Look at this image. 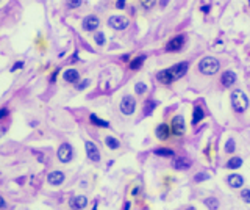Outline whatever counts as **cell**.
<instances>
[{
	"label": "cell",
	"mask_w": 250,
	"mask_h": 210,
	"mask_svg": "<svg viewBox=\"0 0 250 210\" xmlns=\"http://www.w3.org/2000/svg\"><path fill=\"white\" fill-rule=\"evenodd\" d=\"M89 83H91L89 80H84V82H81V83H78V85H77V89H80V91H81V89L88 88V86H89Z\"/></svg>",
	"instance_id": "d6a6232c"
},
{
	"label": "cell",
	"mask_w": 250,
	"mask_h": 210,
	"mask_svg": "<svg viewBox=\"0 0 250 210\" xmlns=\"http://www.w3.org/2000/svg\"><path fill=\"white\" fill-rule=\"evenodd\" d=\"M188 68H189V63L188 61H181V63H177L174 64L172 68L169 69H163L156 74V78L158 82H161L163 85H169L178 78H181L186 72H188Z\"/></svg>",
	"instance_id": "6da1fadb"
},
{
	"label": "cell",
	"mask_w": 250,
	"mask_h": 210,
	"mask_svg": "<svg viewBox=\"0 0 250 210\" xmlns=\"http://www.w3.org/2000/svg\"><path fill=\"white\" fill-rule=\"evenodd\" d=\"M202 11H203V13H208V11H209V7H203Z\"/></svg>",
	"instance_id": "f35d334b"
},
{
	"label": "cell",
	"mask_w": 250,
	"mask_h": 210,
	"mask_svg": "<svg viewBox=\"0 0 250 210\" xmlns=\"http://www.w3.org/2000/svg\"><path fill=\"white\" fill-rule=\"evenodd\" d=\"M141 2V5L146 8V10H150V8H153V5L156 3V0H139Z\"/></svg>",
	"instance_id": "f1b7e54d"
},
{
	"label": "cell",
	"mask_w": 250,
	"mask_h": 210,
	"mask_svg": "<svg viewBox=\"0 0 250 210\" xmlns=\"http://www.w3.org/2000/svg\"><path fill=\"white\" fill-rule=\"evenodd\" d=\"M67 3H69V8L75 10V8H78L83 3V0H67Z\"/></svg>",
	"instance_id": "4dcf8cb0"
},
{
	"label": "cell",
	"mask_w": 250,
	"mask_h": 210,
	"mask_svg": "<svg viewBox=\"0 0 250 210\" xmlns=\"http://www.w3.org/2000/svg\"><path fill=\"white\" fill-rule=\"evenodd\" d=\"M171 132H172L175 137H181V135L185 133V119H183V116H175V118L172 119Z\"/></svg>",
	"instance_id": "8992f818"
},
{
	"label": "cell",
	"mask_w": 250,
	"mask_h": 210,
	"mask_svg": "<svg viewBox=\"0 0 250 210\" xmlns=\"http://www.w3.org/2000/svg\"><path fill=\"white\" fill-rule=\"evenodd\" d=\"M205 113L200 107H194V113H192V126H197L202 119H203Z\"/></svg>",
	"instance_id": "d6986e66"
},
{
	"label": "cell",
	"mask_w": 250,
	"mask_h": 210,
	"mask_svg": "<svg viewBox=\"0 0 250 210\" xmlns=\"http://www.w3.org/2000/svg\"><path fill=\"white\" fill-rule=\"evenodd\" d=\"M144 61H146V55H139V57L133 58L132 63H130V69H139Z\"/></svg>",
	"instance_id": "44dd1931"
},
{
	"label": "cell",
	"mask_w": 250,
	"mask_h": 210,
	"mask_svg": "<svg viewBox=\"0 0 250 210\" xmlns=\"http://www.w3.org/2000/svg\"><path fill=\"white\" fill-rule=\"evenodd\" d=\"M123 208H125V210H128V208H130V202L125 204V205H123Z\"/></svg>",
	"instance_id": "ab89813d"
},
{
	"label": "cell",
	"mask_w": 250,
	"mask_h": 210,
	"mask_svg": "<svg viewBox=\"0 0 250 210\" xmlns=\"http://www.w3.org/2000/svg\"><path fill=\"white\" fill-rule=\"evenodd\" d=\"M64 80L66 82H69V83H77L78 80H80V74H78V71L77 69H67L66 72H64Z\"/></svg>",
	"instance_id": "2e32d148"
},
{
	"label": "cell",
	"mask_w": 250,
	"mask_h": 210,
	"mask_svg": "<svg viewBox=\"0 0 250 210\" xmlns=\"http://www.w3.org/2000/svg\"><path fill=\"white\" fill-rule=\"evenodd\" d=\"M24 68V61H17L13 68H11V72H14V71H17V69H22Z\"/></svg>",
	"instance_id": "836d02e7"
},
{
	"label": "cell",
	"mask_w": 250,
	"mask_h": 210,
	"mask_svg": "<svg viewBox=\"0 0 250 210\" xmlns=\"http://www.w3.org/2000/svg\"><path fill=\"white\" fill-rule=\"evenodd\" d=\"M234 82H236V74L233 71H225L222 74V77H220V83L225 88H230L231 85H234Z\"/></svg>",
	"instance_id": "8fae6325"
},
{
	"label": "cell",
	"mask_w": 250,
	"mask_h": 210,
	"mask_svg": "<svg viewBox=\"0 0 250 210\" xmlns=\"http://www.w3.org/2000/svg\"><path fill=\"white\" fill-rule=\"evenodd\" d=\"M100 25V21L97 16H86L83 19V30L86 32H92V30H97Z\"/></svg>",
	"instance_id": "30bf717a"
},
{
	"label": "cell",
	"mask_w": 250,
	"mask_h": 210,
	"mask_svg": "<svg viewBox=\"0 0 250 210\" xmlns=\"http://www.w3.org/2000/svg\"><path fill=\"white\" fill-rule=\"evenodd\" d=\"M231 105L233 110L238 113H244L248 107V99L245 96V92H242L241 89H234L231 92Z\"/></svg>",
	"instance_id": "7a4b0ae2"
},
{
	"label": "cell",
	"mask_w": 250,
	"mask_h": 210,
	"mask_svg": "<svg viewBox=\"0 0 250 210\" xmlns=\"http://www.w3.org/2000/svg\"><path fill=\"white\" fill-rule=\"evenodd\" d=\"M146 91H147V85H146V83L138 82V83L135 85V92H138V94H144Z\"/></svg>",
	"instance_id": "484cf974"
},
{
	"label": "cell",
	"mask_w": 250,
	"mask_h": 210,
	"mask_svg": "<svg viewBox=\"0 0 250 210\" xmlns=\"http://www.w3.org/2000/svg\"><path fill=\"white\" fill-rule=\"evenodd\" d=\"M166 3H167V0H161V7H166Z\"/></svg>",
	"instance_id": "b9f144b4"
},
{
	"label": "cell",
	"mask_w": 250,
	"mask_h": 210,
	"mask_svg": "<svg viewBox=\"0 0 250 210\" xmlns=\"http://www.w3.org/2000/svg\"><path fill=\"white\" fill-rule=\"evenodd\" d=\"M8 108H0V119H3V118H7L8 116Z\"/></svg>",
	"instance_id": "d590c367"
},
{
	"label": "cell",
	"mask_w": 250,
	"mask_h": 210,
	"mask_svg": "<svg viewBox=\"0 0 250 210\" xmlns=\"http://www.w3.org/2000/svg\"><path fill=\"white\" fill-rule=\"evenodd\" d=\"M185 36L183 35H180V36H175V38H172L167 44H166V50L167 52H178L181 47H183V44H185Z\"/></svg>",
	"instance_id": "ba28073f"
},
{
	"label": "cell",
	"mask_w": 250,
	"mask_h": 210,
	"mask_svg": "<svg viewBox=\"0 0 250 210\" xmlns=\"http://www.w3.org/2000/svg\"><path fill=\"white\" fill-rule=\"evenodd\" d=\"M125 2H127V0H117V2H116V8H119V10L125 8Z\"/></svg>",
	"instance_id": "e575fe53"
},
{
	"label": "cell",
	"mask_w": 250,
	"mask_h": 210,
	"mask_svg": "<svg viewBox=\"0 0 250 210\" xmlns=\"http://www.w3.org/2000/svg\"><path fill=\"white\" fill-rule=\"evenodd\" d=\"M169 135H171V129H169L167 124H160L156 127V137H158V140L164 141V140L169 138Z\"/></svg>",
	"instance_id": "9a60e30c"
},
{
	"label": "cell",
	"mask_w": 250,
	"mask_h": 210,
	"mask_svg": "<svg viewBox=\"0 0 250 210\" xmlns=\"http://www.w3.org/2000/svg\"><path fill=\"white\" fill-rule=\"evenodd\" d=\"M172 166L175 168V169H188L189 166H191V160L188 158V157H175L174 160H172Z\"/></svg>",
	"instance_id": "7c38bea8"
},
{
	"label": "cell",
	"mask_w": 250,
	"mask_h": 210,
	"mask_svg": "<svg viewBox=\"0 0 250 210\" xmlns=\"http://www.w3.org/2000/svg\"><path fill=\"white\" fill-rule=\"evenodd\" d=\"M105 144H106L109 149H119V148H120V143H119L114 137H106V138H105Z\"/></svg>",
	"instance_id": "7402d4cb"
},
{
	"label": "cell",
	"mask_w": 250,
	"mask_h": 210,
	"mask_svg": "<svg viewBox=\"0 0 250 210\" xmlns=\"http://www.w3.org/2000/svg\"><path fill=\"white\" fill-rule=\"evenodd\" d=\"M128 19L127 18H123V16H111L108 19V25L114 30H125L128 27Z\"/></svg>",
	"instance_id": "5b68a950"
},
{
	"label": "cell",
	"mask_w": 250,
	"mask_h": 210,
	"mask_svg": "<svg viewBox=\"0 0 250 210\" xmlns=\"http://www.w3.org/2000/svg\"><path fill=\"white\" fill-rule=\"evenodd\" d=\"M58 72H60V69H56V71L53 72V75H52V78H50V82H55V78H56V75H58Z\"/></svg>",
	"instance_id": "74e56055"
},
{
	"label": "cell",
	"mask_w": 250,
	"mask_h": 210,
	"mask_svg": "<svg viewBox=\"0 0 250 210\" xmlns=\"http://www.w3.org/2000/svg\"><path fill=\"white\" fill-rule=\"evenodd\" d=\"M94 41H95L99 46H103V44H105V35H103V32H95Z\"/></svg>",
	"instance_id": "83f0119b"
},
{
	"label": "cell",
	"mask_w": 250,
	"mask_h": 210,
	"mask_svg": "<svg viewBox=\"0 0 250 210\" xmlns=\"http://www.w3.org/2000/svg\"><path fill=\"white\" fill-rule=\"evenodd\" d=\"M241 165H242V158L241 157H231L225 163V168L227 169H238V168H241Z\"/></svg>",
	"instance_id": "ac0fdd59"
},
{
	"label": "cell",
	"mask_w": 250,
	"mask_h": 210,
	"mask_svg": "<svg viewBox=\"0 0 250 210\" xmlns=\"http://www.w3.org/2000/svg\"><path fill=\"white\" fill-rule=\"evenodd\" d=\"M155 155H160V157H174L175 152L172 149H166V148H161V149H155L153 152Z\"/></svg>",
	"instance_id": "603a6c76"
},
{
	"label": "cell",
	"mask_w": 250,
	"mask_h": 210,
	"mask_svg": "<svg viewBox=\"0 0 250 210\" xmlns=\"http://www.w3.org/2000/svg\"><path fill=\"white\" fill-rule=\"evenodd\" d=\"M156 107V102H153V100H149L147 103H146V107H144V113L146 115H150L152 112H153V108Z\"/></svg>",
	"instance_id": "4316f807"
},
{
	"label": "cell",
	"mask_w": 250,
	"mask_h": 210,
	"mask_svg": "<svg viewBox=\"0 0 250 210\" xmlns=\"http://www.w3.org/2000/svg\"><path fill=\"white\" fill-rule=\"evenodd\" d=\"M234 148H236L234 140H233V138H230V140L225 143V152H227V154H233V152H234Z\"/></svg>",
	"instance_id": "cb8c5ba5"
},
{
	"label": "cell",
	"mask_w": 250,
	"mask_h": 210,
	"mask_svg": "<svg viewBox=\"0 0 250 210\" xmlns=\"http://www.w3.org/2000/svg\"><path fill=\"white\" fill-rule=\"evenodd\" d=\"M89 121H91V124H92V126H97V127H109V122H108V121L100 119V118H99V116H95L94 113L89 116Z\"/></svg>",
	"instance_id": "ffe728a7"
},
{
	"label": "cell",
	"mask_w": 250,
	"mask_h": 210,
	"mask_svg": "<svg viewBox=\"0 0 250 210\" xmlns=\"http://www.w3.org/2000/svg\"><path fill=\"white\" fill-rule=\"evenodd\" d=\"M3 133H5V129H3V127H0V137H2Z\"/></svg>",
	"instance_id": "60d3db41"
},
{
	"label": "cell",
	"mask_w": 250,
	"mask_h": 210,
	"mask_svg": "<svg viewBox=\"0 0 250 210\" xmlns=\"http://www.w3.org/2000/svg\"><path fill=\"white\" fill-rule=\"evenodd\" d=\"M5 207H7V202H5V199L2 196H0V208H5Z\"/></svg>",
	"instance_id": "8d00e7d4"
},
{
	"label": "cell",
	"mask_w": 250,
	"mask_h": 210,
	"mask_svg": "<svg viewBox=\"0 0 250 210\" xmlns=\"http://www.w3.org/2000/svg\"><path fill=\"white\" fill-rule=\"evenodd\" d=\"M47 180H49L50 185H61L64 182V174L61 171H52L47 176Z\"/></svg>",
	"instance_id": "4fadbf2b"
},
{
	"label": "cell",
	"mask_w": 250,
	"mask_h": 210,
	"mask_svg": "<svg viewBox=\"0 0 250 210\" xmlns=\"http://www.w3.org/2000/svg\"><path fill=\"white\" fill-rule=\"evenodd\" d=\"M205 205H206L208 208H217V207H219V201H217L216 198H208V199L205 201Z\"/></svg>",
	"instance_id": "d4e9b609"
},
{
	"label": "cell",
	"mask_w": 250,
	"mask_h": 210,
	"mask_svg": "<svg viewBox=\"0 0 250 210\" xmlns=\"http://www.w3.org/2000/svg\"><path fill=\"white\" fill-rule=\"evenodd\" d=\"M86 205H88V199H86L84 196H77V198H74L72 202H70V207H72V208H84Z\"/></svg>",
	"instance_id": "e0dca14e"
},
{
	"label": "cell",
	"mask_w": 250,
	"mask_h": 210,
	"mask_svg": "<svg viewBox=\"0 0 250 210\" xmlns=\"http://www.w3.org/2000/svg\"><path fill=\"white\" fill-rule=\"evenodd\" d=\"M58 158H60V162H63V163L70 162V158H72V148H70V144L63 143V144L58 148Z\"/></svg>",
	"instance_id": "52a82bcc"
},
{
	"label": "cell",
	"mask_w": 250,
	"mask_h": 210,
	"mask_svg": "<svg viewBox=\"0 0 250 210\" xmlns=\"http://www.w3.org/2000/svg\"><path fill=\"white\" fill-rule=\"evenodd\" d=\"M241 198H242V201H244V202L250 204V190H242Z\"/></svg>",
	"instance_id": "1f68e13d"
},
{
	"label": "cell",
	"mask_w": 250,
	"mask_h": 210,
	"mask_svg": "<svg viewBox=\"0 0 250 210\" xmlns=\"http://www.w3.org/2000/svg\"><path fill=\"white\" fill-rule=\"evenodd\" d=\"M227 182L231 188H241L244 185V177L239 176V174H231L227 177Z\"/></svg>",
	"instance_id": "5bb4252c"
},
{
	"label": "cell",
	"mask_w": 250,
	"mask_h": 210,
	"mask_svg": "<svg viewBox=\"0 0 250 210\" xmlns=\"http://www.w3.org/2000/svg\"><path fill=\"white\" fill-rule=\"evenodd\" d=\"M135 110H136V100H135V97L130 96V94L123 96L122 100H120V112L128 116V115H133Z\"/></svg>",
	"instance_id": "277c9868"
},
{
	"label": "cell",
	"mask_w": 250,
	"mask_h": 210,
	"mask_svg": "<svg viewBox=\"0 0 250 210\" xmlns=\"http://www.w3.org/2000/svg\"><path fill=\"white\" fill-rule=\"evenodd\" d=\"M208 179H209V174H206V172H199L194 177L195 182H203V180H208Z\"/></svg>",
	"instance_id": "f546056e"
},
{
	"label": "cell",
	"mask_w": 250,
	"mask_h": 210,
	"mask_svg": "<svg viewBox=\"0 0 250 210\" xmlns=\"http://www.w3.org/2000/svg\"><path fill=\"white\" fill-rule=\"evenodd\" d=\"M86 155L89 157V160H92V162H100V151H99V148L92 143V141H86Z\"/></svg>",
	"instance_id": "9c48e42d"
},
{
	"label": "cell",
	"mask_w": 250,
	"mask_h": 210,
	"mask_svg": "<svg viewBox=\"0 0 250 210\" xmlns=\"http://www.w3.org/2000/svg\"><path fill=\"white\" fill-rule=\"evenodd\" d=\"M219 69H220V63L214 57H205L199 63V71L202 74H205V75H214Z\"/></svg>",
	"instance_id": "3957f363"
}]
</instances>
